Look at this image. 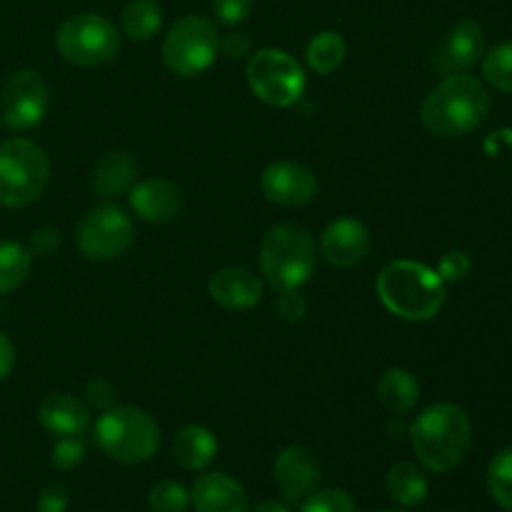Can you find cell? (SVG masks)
<instances>
[{
    "instance_id": "26",
    "label": "cell",
    "mask_w": 512,
    "mask_h": 512,
    "mask_svg": "<svg viewBox=\"0 0 512 512\" xmlns=\"http://www.w3.org/2000/svg\"><path fill=\"white\" fill-rule=\"evenodd\" d=\"M33 255L23 243L15 240H0V295L20 288L28 278Z\"/></svg>"
},
{
    "instance_id": "35",
    "label": "cell",
    "mask_w": 512,
    "mask_h": 512,
    "mask_svg": "<svg viewBox=\"0 0 512 512\" xmlns=\"http://www.w3.org/2000/svg\"><path fill=\"white\" fill-rule=\"evenodd\" d=\"M115 398H118V395H115V385L110 383V380L93 378L88 380V385H85V400H88L93 408L98 410L113 408Z\"/></svg>"
},
{
    "instance_id": "21",
    "label": "cell",
    "mask_w": 512,
    "mask_h": 512,
    "mask_svg": "<svg viewBox=\"0 0 512 512\" xmlns=\"http://www.w3.org/2000/svg\"><path fill=\"white\" fill-rule=\"evenodd\" d=\"M173 455L185 470L200 473L218 455V438L205 425H183L173 438Z\"/></svg>"
},
{
    "instance_id": "12",
    "label": "cell",
    "mask_w": 512,
    "mask_h": 512,
    "mask_svg": "<svg viewBox=\"0 0 512 512\" xmlns=\"http://www.w3.org/2000/svg\"><path fill=\"white\" fill-rule=\"evenodd\" d=\"M265 198L283 208H303L318 195V178L313 170L295 160H275L260 175Z\"/></svg>"
},
{
    "instance_id": "18",
    "label": "cell",
    "mask_w": 512,
    "mask_h": 512,
    "mask_svg": "<svg viewBox=\"0 0 512 512\" xmlns=\"http://www.w3.org/2000/svg\"><path fill=\"white\" fill-rule=\"evenodd\" d=\"M195 512H248L243 485L225 473H205L190 490Z\"/></svg>"
},
{
    "instance_id": "41",
    "label": "cell",
    "mask_w": 512,
    "mask_h": 512,
    "mask_svg": "<svg viewBox=\"0 0 512 512\" xmlns=\"http://www.w3.org/2000/svg\"><path fill=\"white\" fill-rule=\"evenodd\" d=\"M380 512H405V510H380Z\"/></svg>"
},
{
    "instance_id": "37",
    "label": "cell",
    "mask_w": 512,
    "mask_h": 512,
    "mask_svg": "<svg viewBox=\"0 0 512 512\" xmlns=\"http://www.w3.org/2000/svg\"><path fill=\"white\" fill-rule=\"evenodd\" d=\"M278 313L285 323H298L303 320L305 310H308V303L300 295V290H288V293H278Z\"/></svg>"
},
{
    "instance_id": "33",
    "label": "cell",
    "mask_w": 512,
    "mask_h": 512,
    "mask_svg": "<svg viewBox=\"0 0 512 512\" xmlns=\"http://www.w3.org/2000/svg\"><path fill=\"white\" fill-rule=\"evenodd\" d=\"M215 18L223 25H240L250 18L255 0H210Z\"/></svg>"
},
{
    "instance_id": "10",
    "label": "cell",
    "mask_w": 512,
    "mask_h": 512,
    "mask_svg": "<svg viewBox=\"0 0 512 512\" xmlns=\"http://www.w3.org/2000/svg\"><path fill=\"white\" fill-rule=\"evenodd\" d=\"M75 243L88 260L108 263L128 253L135 243V223L118 205H98L80 218Z\"/></svg>"
},
{
    "instance_id": "31",
    "label": "cell",
    "mask_w": 512,
    "mask_h": 512,
    "mask_svg": "<svg viewBox=\"0 0 512 512\" xmlns=\"http://www.w3.org/2000/svg\"><path fill=\"white\" fill-rule=\"evenodd\" d=\"M85 460V443L80 440V435H65L58 438V443L53 445V453H50V463L58 470H75Z\"/></svg>"
},
{
    "instance_id": "2",
    "label": "cell",
    "mask_w": 512,
    "mask_h": 512,
    "mask_svg": "<svg viewBox=\"0 0 512 512\" xmlns=\"http://www.w3.org/2000/svg\"><path fill=\"white\" fill-rule=\"evenodd\" d=\"M473 443V423L460 405L435 403L410 425V445L420 465L433 473H450L463 463Z\"/></svg>"
},
{
    "instance_id": "38",
    "label": "cell",
    "mask_w": 512,
    "mask_h": 512,
    "mask_svg": "<svg viewBox=\"0 0 512 512\" xmlns=\"http://www.w3.org/2000/svg\"><path fill=\"white\" fill-rule=\"evenodd\" d=\"M220 48H223L225 55H230V58H245V55H250V50H253V43H250V38L245 33H230L228 38L220 40Z\"/></svg>"
},
{
    "instance_id": "40",
    "label": "cell",
    "mask_w": 512,
    "mask_h": 512,
    "mask_svg": "<svg viewBox=\"0 0 512 512\" xmlns=\"http://www.w3.org/2000/svg\"><path fill=\"white\" fill-rule=\"evenodd\" d=\"M253 512H290V508L285 503H278V500H260Z\"/></svg>"
},
{
    "instance_id": "17",
    "label": "cell",
    "mask_w": 512,
    "mask_h": 512,
    "mask_svg": "<svg viewBox=\"0 0 512 512\" xmlns=\"http://www.w3.org/2000/svg\"><path fill=\"white\" fill-rule=\"evenodd\" d=\"M208 295L225 310H250L263 300V280L248 268H220L208 280Z\"/></svg>"
},
{
    "instance_id": "7",
    "label": "cell",
    "mask_w": 512,
    "mask_h": 512,
    "mask_svg": "<svg viewBox=\"0 0 512 512\" xmlns=\"http://www.w3.org/2000/svg\"><path fill=\"white\" fill-rule=\"evenodd\" d=\"M220 50L218 25L205 15H185L175 20L163 40V60L170 73L195 78L215 63Z\"/></svg>"
},
{
    "instance_id": "5",
    "label": "cell",
    "mask_w": 512,
    "mask_h": 512,
    "mask_svg": "<svg viewBox=\"0 0 512 512\" xmlns=\"http://www.w3.org/2000/svg\"><path fill=\"white\" fill-rule=\"evenodd\" d=\"M95 443L110 460L138 465L153 458L160 448V428L145 410L133 405H113L95 423Z\"/></svg>"
},
{
    "instance_id": "6",
    "label": "cell",
    "mask_w": 512,
    "mask_h": 512,
    "mask_svg": "<svg viewBox=\"0 0 512 512\" xmlns=\"http://www.w3.org/2000/svg\"><path fill=\"white\" fill-rule=\"evenodd\" d=\"M50 160L38 143L10 138L0 143V205L25 208L48 188Z\"/></svg>"
},
{
    "instance_id": "34",
    "label": "cell",
    "mask_w": 512,
    "mask_h": 512,
    "mask_svg": "<svg viewBox=\"0 0 512 512\" xmlns=\"http://www.w3.org/2000/svg\"><path fill=\"white\" fill-rule=\"evenodd\" d=\"M25 248L30 250V255H40V258H50L55 250L60 248V233L53 225H40L30 233L28 245Z\"/></svg>"
},
{
    "instance_id": "27",
    "label": "cell",
    "mask_w": 512,
    "mask_h": 512,
    "mask_svg": "<svg viewBox=\"0 0 512 512\" xmlns=\"http://www.w3.org/2000/svg\"><path fill=\"white\" fill-rule=\"evenodd\" d=\"M490 498L503 510L512 512V445L500 450L488 465Z\"/></svg>"
},
{
    "instance_id": "9",
    "label": "cell",
    "mask_w": 512,
    "mask_h": 512,
    "mask_svg": "<svg viewBox=\"0 0 512 512\" xmlns=\"http://www.w3.org/2000/svg\"><path fill=\"white\" fill-rule=\"evenodd\" d=\"M248 85L263 103L275 105V108H288L298 103L305 90L303 65L290 53L278 48H263L250 55Z\"/></svg>"
},
{
    "instance_id": "4",
    "label": "cell",
    "mask_w": 512,
    "mask_h": 512,
    "mask_svg": "<svg viewBox=\"0 0 512 512\" xmlns=\"http://www.w3.org/2000/svg\"><path fill=\"white\" fill-rule=\"evenodd\" d=\"M260 273L275 293L300 290L315 273L318 245L298 223H280L260 243Z\"/></svg>"
},
{
    "instance_id": "3",
    "label": "cell",
    "mask_w": 512,
    "mask_h": 512,
    "mask_svg": "<svg viewBox=\"0 0 512 512\" xmlns=\"http://www.w3.org/2000/svg\"><path fill=\"white\" fill-rule=\"evenodd\" d=\"M380 303L393 315L413 323L435 318L445 305V283L433 268L415 260H395L378 275Z\"/></svg>"
},
{
    "instance_id": "30",
    "label": "cell",
    "mask_w": 512,
    "mask_h": 512,
    "mask_svg": "<svg viewBox=\"0 0 512 512\" xmlns=\"http://www.w3.org/2000/svg\"><path fill=\"white\" fill-rule=\"evenodd\" d=\"M300 512H358V508L345 490L325 488L318 493H310Z\"/></svg>"
},
{
    "instance_id": "1",
    "label": "cell",
    "mask_w": 512,
    "mask_h": 512,
    "mask_svg": "<svg viewBox=\"0 0 512 512\" xmlns=\"http://www.w3.org/2000/svg\"><path fill=\"white\" fill-rule=\"evenodd\" d=\"M490 110V95L478 78L465 73L445 75L425 98L420 120L438 138L458 140L473 133Z\"/></svg>"
},
{
    "instance_id": "28",
    "label": "cell",
    "mask_w": 512,
    "mask_h": 512,
    "mask_svg": "<svg viewBox=\"0 0 512 512\" xmlns=\"http://www.w3.org/2000/svg\"><path fill=\"white\" fill-rule=\"evenodd\" d=\"M483 75L495 90L512 95V43H500L483 55Z\"/></svg>"
},
{
    "instance_id": "20",
    "label": "cell",
    "mask_w": 512,
    "mask_h": 512,
    "mask_svg": "<svg viewBox=\"0 0 512 512\" xmlns=\"http://www.w3.org/2000/svg\"><path fill=\"white\" fill-rule=\"evenodd\" d=\"M38 420L48 433L65 438L80 435L90 425V408L70 393H55L40 403Z\"/></svg>"
},
{
    "instance_id": "36",
    "label": "cell",
    "mask_w": 512,
    "mask_h": 512,
    "mask_svg": "<svg viewBox=\"0 0 512 512\" xmlns=\"http://www.w3.org/2000/svg\"><path fill=\"white\" fill-rule=\"evenodd\" d=\"M70 505V490L63 483H53L40 493L38 512H65Z\"/></svg>"
},
{
    "instance_id": "14",
    "label": "cell",
    "mask_w": 512,
    "mask_h": 512,
    "mask_svg": "<svg viewBox=\"0 0 512 512\" xmlns=\"http://www.w3.org/2000/svg\"><path fill=\"white\" fill-rule=\"evenodd\" d=\"M273 478L288 503H300L315 490L320 480V463L313 450L303 445H288L273 463Z\"/></svg>"
},
{
    "instance_id": "11",
    "label": "cell",
    "mask_w": 512,
    "mask_h": 512,
    "mask_svg": "<svg viewBox=\"0 0 512 512\" xmlns=\"http://www.w3.org/2000/svg\"><path fill=\"white\" fill-rule=\"evenodd\" d=\"M50 110V88L35 70L10 75L0 93V115L10 130H30L43 123Z\"/></svg>"
},
{
    "instance_id": "29",
    "label": "cell",
    "mask_w": 512,
    "mask_h": 512,
    "mask_svg": "<svg viewBox=\"0 0 512 512\" xmlns=\"http://www.w3.org/2000/svg\"><path fill=\"white\" fill-rule=\"evenodd\" d=\"M148 505L153 512H185L190 505V493L175 480H160L150 488Z\"/></svg>"
},
{
    "instance_id": "16",
    "label": "cell",
    "mask_w": 512,
    "mask_h": 512,
    "mask_svg": "<svg viewBox=\"0 0 512 512\" xmlns=\"http://www.w3.org/2000/svg\"><path fill=\"white\" fill-rule=\"evenodd\" d=\"M485 53V33L478 20L463 18L450 28L443 45L435 53V68L445 75L465 73Z\"/></svg>"
},
{
    "instance_id": "15",
    "label": "cell",
    "mask_w": 512,
    "mask_h": 512,
    "mask_svg": "<svg viewBox=\"0 0 512 512\" xmlns=\"http://www.w3.org/2000/svg\"><path fill=\"white\" fill-rule=\"evenodd\" d=\"M128 203L133 213L145 223H173L183 213V195L175 183L165 178L135 180L128 190Z\"/></svg>"
},
{
    "instance_id": "8",
    "label": "cell",
    "mask_w": 512,
    "mask_h": 512,
    "mask_svg": "<svg viewBox=\"0 0 512 512\" xmlns=\"http://www.w3.org/2000/svg\"><path fill=\"white\" fill-rule=\"evenodd\" d=\"M58 53L78 68H98L110 63L120 50V35L108 18L80 13L65 20L55 35Z\"/></svg>"
},
{
    "instance_id": "19",
    "label": "cell",
    "mask_w": 512,
    "mask_h": 512,
    "mask_svg": "<svg viewBox=\"0 0 512 512\" xmlns=\"http://www.w3.org/2000/svg\"><path fill=\"white\" fill-rule=\"evenodd\" d=\"M138 170L140 165L133 155L125 153V150H113L95 163L93 175H90V188L103 200L118 198L133 188L135 180H138Z\"/></svg>"
},
{
    "instance_id": "24",
    "label": "cell",
    "mask_w": 512,
    "mask_h": 512,
    "mask_svg": "<svg viewBox=\"0 0 512 512\" xmlns=\"http://www.w3.org/2000/svg\"><path fill=\"white\" fill-rule=\"evenodd\" d=\"M120 25L130 40L143 43L153 38L163 25V8L155 0H130L120 15Z\"/></svg>"
},
{
    "instance_id": "13",
    "label": "cell",
    "mask_w": 512,
    "mask_h": 512,
    "mask_svg": "<svg viewBox=\"0 0 512 512\" xmlns=\"http://www.w3.org/2000/svg\"><path fill=\"white\" fill-rule=\"evenodd\" d=\"M370 253L368 225L355 218H338L320 235V255L340 270L355 268Z\"/></svg>"
},
{
    "instance_id": "25",
    "label": "cell",
    "mask_w": 512,
    "mask_h": 512,
    "mask_svg": "<svg viewBox=\"0 0 512 512\" xmlns=\"http://www.w3.org/2000/svg\"><path fill=\"white\" fill-rule=\"evenodd\" d=\"M345 53H348V45H345L343 35L335 33V30H323L308 43L305 60H308L310 70H315L318 75H330L340 68Z\"/></svg>"
},
{
    "instance_id": "39",
    "label": "cell",
    "mask_w": 512,
    "mask_h": 512,
    "mask_svg": "<svg viewBox=\"0 0 512 512\" xmlns=\"http://www.w3.org/2000/svg\"><path fill=\"white\" fill-rule=\"evenodd\" d=\"M15 365V345L5 333H0V383L10 375Z\"/></svg>"
},
{
    "instance_id": "23",
    "label": "cell",
    "mask_w": 512,
    "mask_h": 512,
    "mask_svg": "<svg viewBox=\"0 0 512 512\" xmlns=\"http://www.w3.org/2000/svg\"><path fill=\"white\" fill-rule=\"evenodd\" d=\"M385 485H388L390 498L398 505H403V508H418V505H423L428 500L430 493L428 478L413 463H395L388 470Z\"/></svg>"
},
{
    "instance_id": "22",
    "label": "cell",
    "mask_w": 512,
    "mask_h": 512,
    "mask_svg": "<svg viewBox=\"0 0 512 512\" xmlns=\"http://www.w3.org/2000/svg\"><path fill=\"white\" fill-rule=\"evenodd\" d=\"M378 400L395 415H405L418 405L420 383L410 370L388 368L378 380Z\"/></svg>"
},
{
    "instance_id": "32",
    "label": "cell",
    "mask_w": 512,
    "mask_h": 512,
    "mask_svg": "<svg viewBox=\"0 0 512 512\" xmlns=\"http://www.w3.org/2000/svg\"><path fill=\"white\" fill-rule=\"evenodd\" d=\"M470 268H473V263H470L468 253H463V250H450V253H445L440 258L435 273L443 278V283H460V280L468 278Z\"/></svg>"
}]
</instances>
